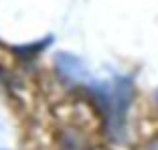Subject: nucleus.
<instances>
[{
	"label": "nucleus",
	"mask_w": 158,
	"mask_h": 150,
	"mask_svg": "<svg viewBox=\"0 0 158 150\" xmlns=\"http://www.w3.org/2000/svg\"><path fill=\"white\" fill-rule=\"evenodd\" d=\"M59 69H61L63 75H69V79H81L85 75V69H83V65H81V61L75 59L73 55H61Z\"/></svg>",
	"instance_id": "obj_2"
},
{
	"label": "nucleus",
	"mask_w": 158,
	"mask_h": 150,
	"mask_svg": "<svg viewBox=\"0 0 158 150\" xmlns=\"http://www.w3.org/2000/svg\"><path fill=\"white\" fill-rule=\"evenodd\" d=\"M156 95H158V94H156Z\"/></svg>",
	"instance_id": "obj_4"
},
{
	"label": "nucleus",
	"mask_w": 158,
	"mask_h": 150,
	"mask_svg": "<svg viewBox=\"0 0 158 150\" xmlns=\"http://www.w3.org/2000/svg\"><path fill=\"white\" fill-rule=\"evenodd\" d=\"M95 103L103 116V124L110 138L122 142L128 130V114H130L134 85L130 77H114L110 81H102L91 87Z\"/></svg>",
	"instance_id": "obj_1"
},
{
	"label": "nucleus",
	"mask_w": 158,
	"mask_h": 150,
	"mask_svg": "<svg viewBox=\"0 0 158 150\" xmlns=\"http://www.w3.org/2000/svg\"><path fill=\"white\" fill-rule=\"evenodd\" d=\"M146 150H158V140L150 142V144H148V148H146Z\"/></svg>",
	"instance_id": "obj_3"
}]
</instances>
